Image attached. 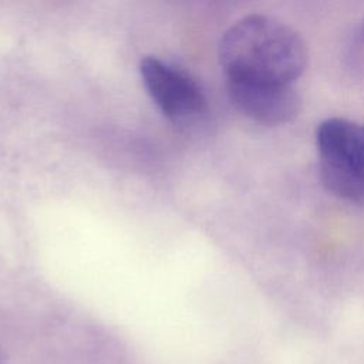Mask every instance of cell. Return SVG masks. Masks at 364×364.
Instances as JSON below:
<instances>
[{
  "label": "cell",
  "instance_id": "6da1fadb",
  "mask_svg": "<svg viewBox=\"0 0 364 364\" xmlns=\"http://www.w3.org/2000/svg\"><path fill=\"white\" fill-rule=\"evenodd\" d=\"M218 55L226 81L237 82L293 85L307 64L299 33L263 14L233 23L220 38Z\"/></svg>",
  "mask_w": 364,
  "mask_h": 364
},
{
  "label": "cell",
  "instance_id": "5b68a950",
  "mask_svg": "<svg viewBox=\"0 0 364 364\" xmlns=\"http://www.w3.org/2000/svg\"><path fill=\"white\" fill-rule=\"evenodd\" d=\"M347 58L351 67L361 75H364V23L360 24L351 36L348 43Z\"/></svg>",
  "mask_w": 364,
  "mask_h": 364
},
{
  "label": "cell",
  "instance_id": "277c9868",
  "mask_svg": "<svg viewBox=\"0 0 364 364\" xmlns=\"http://www.w3.org/2000/svg\"><path fill=\"white\" fill-rule=\"evenodd\" d=\"M232 104L250 119L266 125L290 122L300 109L293 85L226 81Z\"/></svg>",
  "mask_w": 364,
  "mask_h": 364
},
{
  "label": "cell",
  "instance_id": "7a4b0ae2",
  "mask_svg": "<svg viewBox=\"0 0 364 364\" xmlns=\"http://www.w3.org/2000/svg\"><path fill=\"white\" fill-rule=\"evenodd\" d=\"M320 178L338 198L364 203V125L327 118L316 131Z\"/></svg>",
  "mask_w": 364,
  "mask_h": 364
},
{
  "label": "cell",
  "instance_id": "3957f363",
  "mask_svg": "<svg viewBox=\"0 0 364 364\" xmlns=\"http://www.w3.org/2000/svg\"><path fill=\"white\" fill-rule=\"evenodd\" d=\"M139 74L146 92L169 121L185 124L205 111L202 88L183 70L155 55H145L139 61Z\"/></svg>",
  "mask_w": 364,
  "mask_h": 364
}]
</instances>
